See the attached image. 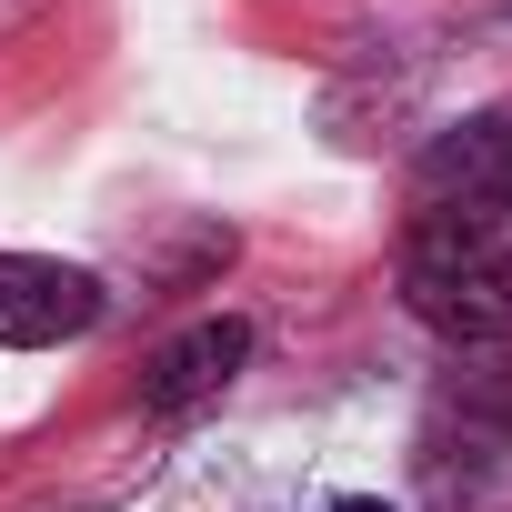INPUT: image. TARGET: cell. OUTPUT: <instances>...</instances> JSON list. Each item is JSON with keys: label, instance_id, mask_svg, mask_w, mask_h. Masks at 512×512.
I'll use <instances>...</instances> for the list:
<instances>
[{"label": "cell", "instance_id": "1", "mask_svg": "<svg viewBox=\"0 0 512 512\" xmlns=\"http://www.w3.org/2000/svg\"><path fill=\"white\" fill-rule=\"evenodd\" d=\"M402 302L442 342H502L512 332V241L462 211H422L402 241Z\"/></svg>", "mask_w": 512, "mask_h": 512}, {"label": "cell", "instance_id": "2", "mask_svg": "<svg viewBox=\"0 0 512 512\" xmlns=\"http://www.w3.org/2000/svg\"><path fill=\"white\" fill-rule=\"evenodd\" d=\"M101 312H111V292H101L81 262H51V251H0V342H11V352L81 342Z\"/></svg>", "mask_w": 512, "mask_h": 512}, {"label": "cell", "instance_id": "3", "mask_svg": "<svg viewBox=\"0 0 512 512\" xmlns=\"http://www.w3.org/2000/svg\"><path fill=\"white\" fill-rule=\"evenodd\" d=\"M422 211H462V221L512 211V111H482V121H462L452 141H432V161H422Z\"/></svg>", "mask_w": 512, "mask_h": 512}, {"label": "cell", "instance_id": "4", "mask_svg": "<svg viewBox=\"0 0 512 512\" xmlns=\"http://www.w3.org/2000/svg\"><path fill=\"white\" fill-rule=\"evenodd\" d=\"M241 362H251V332H241V322H191L181 342H161V352H151V372H141V412L181 422V412L221 402Z\"/></svg>", "mask_w": 512, "mask_h": 512}, {"label": "cell", "instance_id": "5", "mask_svg": "<svg viewBox=\"0 0 512 512\" xmlns=\"http://www.w3.org/2000/svg\"><path fill=\"white\" fill-rule=\"evenodd\" d=\"M332 512H392V502H372V492H352V502H332Z\"/></svg>", "mask_w": 512, "mask_h": 512}]
</instances>
